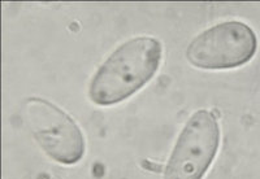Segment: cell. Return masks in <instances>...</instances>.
<instances>
[{"label":"cell","mask_w":260,"mask_h":179,"mask_svg":"<svg viewBox=\"0 0 260 179\" xmlns=\"http://www.w3.org/2000/svg\"><path fill=\"white\" fill-rule=\"evenodd\" d=\"M162 47L154 37L127 39L98 68L89 83V99L111 106L129 99L145 87L159 70Z\"/></svg>","instance_id":"6da1fadb"},{"label":"cell","mask_w":260,"mask_h":179,"mask_svg":"<svg viewBox=\"0 0 260 179\" xmlns=\"http://www.w3.org/2000/svg\"><path fill=\"white\" fill-rule=\"evenodd\" d=\"M257 51V37L247 24L222 21L203 30L186 48V59L204 70L241 68L251 61Z\"/></svg>","instance_id":"7a4b0ae2"},{"label":"cell","mask_w":260,"mask_h":179,"mask_svg":"<svg viewBox=\"0 0 260 179\" xmlns=\"http://www.w3.org/2000/svg\"><path fill=\"white\" fill-rule=\"evenodd\" d=\"M220 136L219 120L213 112H194L176 140L162 179H203L219 152Z\"/></svg>","instance_id":"3957f363"},{"label":"cell","mask_w":260,"mask_h":179,"mask_svg":"<svg viewBox=\"0 0 260 179\" xmlns=\"http://www.w3.org/2000/svg\"><path fill=\"white\" fill-rule=\"evenodd\" d=\"M25 116L31 135L53 161L77 164L85 155V138L77 122L60 106L43 97L26 100Z\"/></svg>","instance_id":"277c9868"}]
</instances>
